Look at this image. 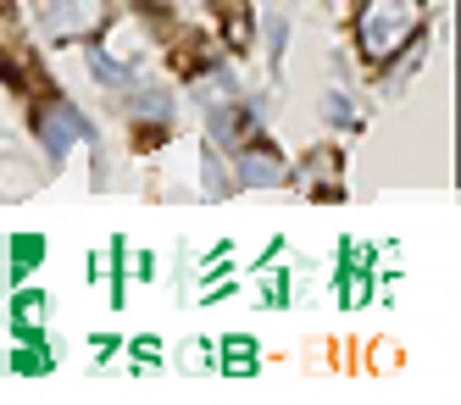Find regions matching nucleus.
I'll list each match as a JSON object with an SVG mask.
<instances>
[{"instance_id":"20e7f679","label":"nucleus","mask_w":461,"mask_h":405,"mask_svg":"<svg viewBox=\"0 0 461 405\" xmlns=\"http://www.w3.org/2000/svg\"><path fill=\"white\" fill-rule=\"evenodd\" d=\"M240 178H245V184H278V178H284V161L267 156V150H245V156H240Z\"/></svg>"},{"instance_id":"f257e3e1","label":"nucleus","mask_w":461,"mask_h":405,"mask_svg":"<svg viewBox=\"0 0 461 405\" xmlns=\"http://www.w3.org/2000/svg\"><path fill=\"white\" fill-rule=\"evenodd\" d=\"M422 6L428 0H367L361 6V56L367 61H389V56H401L411 40H417V28H422Z\"/></svg>"},{"instance_id":"6e6552de","label":"nucleus","mask_w":461,"mask_h":405,"mask_svg":"<svg viewBox=\"0 0 461 405\" xmlns=\"http://www.w3.org/2000/svg\"><path fill=\"white\" fill-rule=\"evenodd\" d=\"M228 356H234V366H250V356H256V345H250V339H234V345H228Z\"/></svg>"},{"instance_id":"0eeeda50","label":"nucleus","mask_w":461,"mask_h":405,"mask_svg":"<svg viewBox=\"0 0 461 405\" xmlns=\"http://www.w3.org/2000/svg\"><path fill=\"white\" fill-rule=\"evenodd\" d=\"M89 67H95V78H106V84H122V67H117V61H106V56H95Z\"/></svg>"},{"instance_id":"423d86ee","label":"nucleus","mask_w":461,"mask_h":405,"mask_svg":"<svg viewBox=\"0 0 461 405\" xmlns=\"http://www.w3.org/2000/svg\"><path fill=\"white\" fill-rule=\"evenodd\" d=\"M12 256H17V273H23V266H34V261H40V239H17Z\"/></svg>"},{"instance_id":"f03ea898","label":"nucleus","mask_w":461,"mask_h":405,"mask_svg":"<svg viewBox=\"0 0 461 405\" xmlns=\"http://www.w3.org/2000/svg\"><path fill=\"white\" fill-rule=\"evenodd\" d=\"M106 22V0H50L45 6V28L56 40H84Z\"/></svg>"},{"instance_id":"39448f33","label":"nucleus","mask_w":461,"mask_h":405,"mask_svg":"<svg viewBox=\"0 0 461 405\" xmlns=\"http://www.w3.org/2000/svg\"><path fill=\"white\" fill-rule=\"evenodd\" d=\"M212 133H217L222 145H240L245 133H250V117H245V112H217V117H212Z\"/></svg>"},{"instance_id":"7ed1b4c3","label":"nucleus","mask_w":461,"mask_h":405,"mask_svg":"<svg viewBox=\"0 0 461 405\" xmlns=\"http://www.w3.org/2000/svg\"><path fill=\"white\" fill-rule=\"evenodd\" d=\"M40 140H45V150H50V156H68V150H73V140H84V122H78L68 106H50V112L40 117Z\"/></svg>"}]
</instances>
